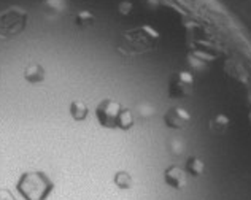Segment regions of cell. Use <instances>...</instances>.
Instances as JSON below:
<instances>
[{
  "mask_svg": "<svg viewBox=\"0 0 251 200\" xmlns=\"http://www.w3.org/2000/svg\"><path fill=\"white\" fill-rule=\"evenodd\" d=\"M16 191L24 200H48L54 191V181L42 170L24 172L16 181Z\"/></svg>",
  "mask_w": 251,
  "mask_h": 200,
  "instance_id": "6da1fadb",
  "label": "cell"
},
{
  "mask_svg": "<svg viewBox=\"0 0 251 200\" xmlns=\"http://www.w3.org/2000/svg\"><path fill=\"white\" fill-rule=\"evenodd\" d=\"M29 21L27 11L18 6H11L0 11V40L15 38L21 33Z\"/></svg>",
  "mask_w": 251,
  "mask_h": 200,
  "instance_id": "7a4b0ae2",
  "label": "cell"
},
{
  "mask_svg": "<svg viewBox=\"0 0 251 200\" xmlns=\"http://www.w3.org/2000/svg\"><path fill=\"white\" fill-rule=\"evenodd\" d=\"M124 106L113 99H103L96 106L97 123L103 129H118V119Z\"/></svg>",
  "mask_w": 251,
  "mask_h": 200,
  "instance_id": "3957f363",
  "label": "cell"
},
{
  "mask_svg": "<svg viewBox=\"0 0 251 200\" xmlns=\"http://www.w3.org/2000/svg\"><path fill=\"white\" fill-rule=\"evenodd\" d=\"M194 92V76L189 72H176L169 81V97L175 100L188 99Z\"/></svg>",
  "mask_w": 251,
  "mask_h": 200,
  "instance_id": "277c9868",
  "label": "cell"
},
{
  "mask_svg": "<svg viewBox=\"0 0 251 200\" xmlns=\"http://www.w3.org/2000/svg\"><path fill=\"white\" fill-rule=\"evenodd\" d=\"M164 124L172 130L186 129L191 124V115L181 106H172L164 113Z\"/></svg>",
  "mask_w": 251,
  "mask_h": 200,
  "instance_id": "5b68a950",
  "label": "cell"
},
{
  "mask_svg": "<svg viewBox=\"0 0 251 200\" xmlns=\"http://www.w3.org/2000/svg\"><path fill=\"white\" fill-rule=\"evenodd\" d=\"M164 181H166L169 188L175 191H181L186 188V184H188V173L184 172V169H181V167L172 165L164 172Z\"/></svg>",
  "mask_w": 251,
  "mask_h": 200,
  "instance_id": "8992f818",
  "label": "cell"
},
{
  "mask_svg": "<svg viewBox=\"0 0 251 200\" xmlns=\"http://www.w3.org/2000/svg\"><path fill=\"white\" fill-rule=\"evenodd\" d=\"M23 75H24V79L27 83H30V84H40V83L45 81L46 72H45V69H43L40 64L32 62L29 65H25Z\"/></svg>",
  "mask_w": 251,
  "mask_h": 200,
  "instance_id": "52a82bcc",
  "label": "cell"
},
{
  "mask_svg": "<svg viewBox=\"0 0 251 200\" xmlns=\"http://www.w3.org/2000/svg\"><path fill=\"white\" fill-rule=\"evenodd\" d=\"M229 124H230L229 118L226 115H221L220 113V115H216L210 119L208 127L211 132L215 133V135H224V133L229 130Z\"/></svg>",
  "mask_w": 251,
  "mask_h": 200,
  "instance_id": "ba28073f",
  "label": "cell"
},
{
  "mask_svg": "<svg viewBox=\"0 0 251 200\" xmlns=\"http://www.w3.org/2000/svg\"><path fill=\"white\" fill-rule=\"evenodd\" d=\"M184 172L188 173V175L194 176V178H199L201 175H203V172H205V164L197 156H191L186 159V164H184Z\"/></svg>",
  "mask_w": 251,
  "mask_h": 200,
  "instance_id": "9c48e42d",
  "label": "cell"
},
{
  "mask_svg": "<svg viewBox=\"0 0 251 200\" xmlns=\"http://www.w3.org/2000/svg\"><path fill=\"white\" fill-rule=\"evenodd\" d=\"M70 116L75 119L76 123L80 121H84L86 118L89 115V108L88 105H86L83 100H74V102L70 103Z\"/></svg>",
  "mask_w": 251,
  "mask_h": 200,
  "instance_id": "30bf717a",
  "label": "cell"
},
{
  "mask_svg": "<svg viewBox=\"0 0 251 200\" xmlns=\"http://www.w3.org/2000/svg\"><path fill=\"white\" fill-rule=\"evenodd\" d=\"M113 183H115L116 188H120V189H123V191H127V189L132 188V186H134V178H132V175H130L129 172L120 170V172H116V173H115Z\"/></svg>",
  "mask_w": 251,
  "mask_h": 200,
  "instance_id": "8fae6325",
  "label": "cell"
},
{
  "mask_svg": "<svg viewBox=\"0 0 251 200\" xmlns=\"http://www.w3.org/2000/svg\"><path fill=\"white\" fill-rule=\"evenodd\" d=\"M134 123H135V118L132 115V111L129 108H123L121 115H120V119H118V129L121 130H130L134 127Z\"/></svg>",
  "mask_w": 251,
  "mask_h": 200,
  "instance_id": "7c38bea8",
  "label": "cell"
},
{
  "mask_svg": "<svg viewBox=\"0 0 251 200\" xmlns=\"http://www.w3.org/2000/svg\"><path fill=\"white\" fill-rule=\"evenodd\" d=\"M75 21H76L78 25H80V27H88V25L94 24V16H92L89 11H80L76 15Z\"/></svg>",
  "mask_w": 251,
  "mask_h": 200,
  "instance_id": "4fadbf2b",
  "label": "cell"
},
{
  "mask_svg": "<svg viewBox=\"0 0 251 200\" xmlns=\"http://www.w3.org/2000/svg\"><path fill=\"white\" fill-rule=\"evenodd\" d=\"M169 151L174 156H181L184 152V143L178 138H172L169 142Z\"/></svg>",
  "mask_w": 251,
  "mask_h": 200,
  "instance_id": "5bb4252c",
  "label": "cell"
},
{
  "mask_svg": "<svg viewBox=\"0 0 251 200\" xmlns=\"http://www.w3.org/2000/svg\"><path fill=\"white\" fill-rule=\"evenodd\" d=\"M0 200H16V197L13 196V192L10 189L2 188L0 189Z\"/></svg>",
  "mask_w": 251,
  "mask_h": 200,
  "instance_id": "9a60e30c",
  "label": "cell"
}]
</instances>
